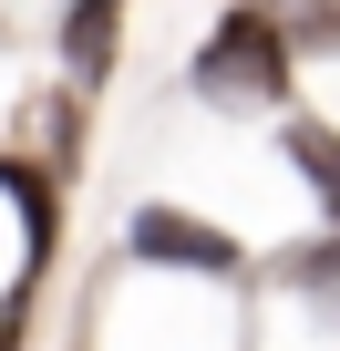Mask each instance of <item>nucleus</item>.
<instances>
[{
    "instance_id": "f257e3e1",
    "label": "nucleus",
    "mask_w": 340,
    "mask_h": 351,
    "mask_svg": "<svg viewBox=\"0 0 340 351\" xmlns=\"http://www.w3.org/2000/svg\"><path fill=\"white\" fill-rule=\"evenodd\" d=\"M289 32H278V11L268 0H237V11L207 32V52L186 62V93L196 104H227V114H278L289 104Z\"/></svg>"
},
{
    "instance_id": "f03ea898",
    "label": "nucleus",
    "mask_w": 340,
    "mask_h": 351,
    "mask_svg": "<svg viewBox=\"0 0 340 351\" xmlns=\"http://www.w3.org/2000/svg\"><path fill=\"white\" fill-rule=\"evenodd\" d=\"M124 248L134 258H165V269H196V279H237V238H217L207 217H176V207H134Z\"/></svg>"
},
{
    "instance_id": "7ed1b4c3",
    "label": "nucleus",
    "mask_w": 340,
    "mask_h": 351,
    "mask_svg": "<svg viewBox=\"0 0 340 351\" xmlns=\"http://www.w3.org/2000/svg\"><path fill=\"white\" fill-rule=\"evenodd\" d=\"M0 197L21 207V248H31L21 269L42 279V269H52V176H42V165H21V155H0Z\"/></svg>"
},
{
    "instance_id": "20e7f679",
    "label": "nucleus",
    "mask_w": 340,
    "mask_h": 351,
    "mask_svg": "<svg viewBox=\"0 0 340 351\" xmlns=\"http://www.w3.org/2000/svg\"><path fill=\"white\" fill-rule=\"evenodd\" d=\"M289 165L319 186V207H330V228H340V134H330V124H289Z\"/></svg>"
},
{
    "instance_id": "39448f33",
    "label": "nucleus",
    "mask_w": 340,
    "mask_h": 351,
    "mask_svg": "<svg viewBox=\"0 0 340 351\" xmlns=\"http://www.w3.org/2000/svg\"><path fill=\"white\" fill-rule=\"evenodd\" d=\"M289 42H340V0H268Z\"/></svg>"
}]
</instances>
